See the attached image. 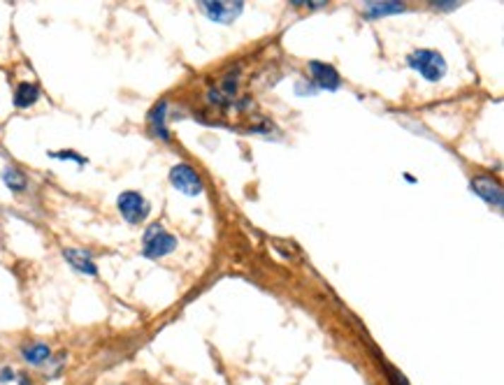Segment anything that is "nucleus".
Here are the masks:
<instances>
[{
    "mask_svg": "<svg viewBox=\"0 0 504 385\" xmlns=\"http://www.w3.org/2000/svg\"><path fill=\"white\" fill-rule=\"evenodd\" d=\"M0 177H3V184L10 188L12 193H23V191H26V177H23V172H19L16 167H5Z\"/></svg>",
    "mask_w": 504,
    "mask_h": 385,
    "instance_id": "nucleus-13",
    "label": "nucleus"
},
{
    "mask_svg": "<svg viewBox=\"0 0 504 385\" xmlns=\"http://www.w3.org/2000/svg\"><path fill=\"white\" fill-rule=\"evenodd\" d=\"M165 112H168V102H158L156 107L149 112V128L151 133L160 139H170L168 126H165Z\"/></svg>",
    "mask_w": 504,
    "mask_h": 385,
    "instance_id": "nucleus-12",
    "label": "nucleus"
},
{
    "mask_svg": "<svg viewBox=\"0 0 504 385\" xmlns=\"http://www.w3.org/2000/svg\"><path fill=\"white\" fill-rule=\"evenodd\" d=\"M170 184H172L177 191H182L184 195H191V198L205 191V184H202L200 174L191 165H186V162H177V165L170 170Z\"/></svg>",
    "mask_w": 504,
    "mask_h": 385,
    "instance_id": "nucleus-4",
    "label": "nucleus"
},
{
    "mask_svg": "<svg viewBox=\"0 0 504 385\" xmlns=\"http://www.w3.org/2000/svg\"><path fill=\"white\" fill-rule=\"evenodd\" d=\"M21 355H23V360H26L28 365L42 367V365L49 362V360H52V348H49L47 343H42V341H35V343H28V346H23Z\"/></svg>",
    "mask_w": 504,
    "mask_h": 385,
    "instance_id": "nucleus-9",
    "label": "nucleus"
},
{
    "mask_svg": "<svg viewBox=\"0 0 504 385\" xmlns=\"http://www.w3.org/2000/svg\"><path fill=\"white\" fill-rule=\"evenodd\" d=\"M175 249H177V237L170 235L160 223H153L149 230L144 232V249H142V253H144L146 258H151V260L165 258Z\"/></svg>",
    "mask_w": 504,
    "mask_h": 385,
    "instance_id": "nucleus-2",
    "label": "nucleus"
},
{
    "mask_svg": "<svg viewBox=\"0 0 504 385\" xmlns=\"http://www.w3.org/2000/svg\"><path fill=\"white\" fill-rule=\"evenodd\" d=\"M49 155H52V158H59V160H75L79 165H86V158H81V155H77L75 151H52Z\"/></svg>",
    "mask_w": 504,
    "mask_h": 385,
    "instance_id": "nucleus-14",
    "label": "nucleus"
},
{
    "mask_svg": "<svg viewBox=\"0 0 504 385\" xmlns=\"http://www.w3.org/2000/svg\"><path fill=\"white\" fill-rule=\"evenodd\" d=\"M63 258L70 262L72 269H77V272H81V274H88V276L98 274V267H95V262L91 258V253H86L81 249H65Z\"/></svg>",
    "mask_w": 504,
    "mask_h": 385,
    "instance_id": "nucleus-8",
    "label": "nucleus"
},
{
    "mask_svg": "<svg viewBox=\"0 0 504 385\" xmlns=\"http://www.w3.org/2000/svg\"><path fill=\"white\" fill-rule=\"evenodd\" d=\"M386 372H388V381H390V385H409L406 383V379L404 376L397 372V369H393V367H388L386 365Z\"/></svg>",
    "mask_w": 504,
    "mask_h": 385,
    "instance_id": "nucleus-15",
    "label": "nucleus"
},
{
    "mask_svg": "<svg viewBox=\"0 0 504 385\" xmlns=\"http://www.w3.org/2000/svg\"><path fill=\"white\" fill-rule=\"evenodd\" d=\"M117 207H119V214L124 216V220L130 225H140L142 220L149 216V202L137 191L121 193L117 200Z\"/></svg>",
    "mask_w": 504,
    "mask_h": 385,
    "instance_id": "nucleus-3",
    "label": "nucleus"
},
{
    "mask_svg": "<svg viewBox=\"0 0 504 385\" xmlns=\"http://www.w3.org/2000/svg\"><path fill=\"white\" fill-rule=\"evenodd\" d=\"M471 191H474L481 200H486L488 204H493L495 209H502L504 191L498 182H493V177H474L471 179Z\"/></svg>",
    "mask_w": 504,
    "mask_h": 385,
    "instance_id": "nucleus-6",
    "label": "nucleus"
},
{
    "mask_svg": "<svg viewBox=\"0 0 504 385\" xmlns=\"http://www.w3.org/2000/svg\"><path fill=\"white\" fill-rule=\"evenodd\" d=\"M365 12H368V16H372V19H379V16H386V14H397V12H404V3H400V0H370V3H365Z\"/></svg>",
    "mask_w": 504,
    "mask_h": 385,
    "instance_id": "nucleus-11",
    "label": "nucleus"
},
{
    "mask_svg": "<svg viewBox=\"0 0 504 385\" xmlns=\"http://www.w3.org/2000/svg\"><path fill=\"white\" fill-rule=\"evenodd\" d=\"M309 70H312V77L316 81V86L325 88V91H337L341 79L337 75V70L332 68L328 63H321V61H312L309 63Z\"/></svg>",
    "mask_w": 504,
    "mask_h": 385,
    "instance_id": "nucleus-7",
    "label": "nucleus"
},
{
    "mask_svg": "<svg viewBox=\"0 0 504 385\" xmlns=\"http://www.w3.org/2000/svg\"><path fill=\"white\" fill-rule=\"evenodd\" d=\"M430 5H433L435 10H455L460 3H455V0H433Z\"/></svg>",
    "mask_w": 504,
    "mask_h": 385,
    "instance_id": "nucleus-16",
    "label": "nucleus"
},
{
    "mask_svg": "<svg viewBox=\"0 0 504 385\" xmlns=\"http://www.w3.org/2000/svg\"><path fill=\"white\" fill-rule=\"evenodd\" d=\"M14 379H16V374L10 369V367H3V369H0V383H10Z\"/></svg>",
    "mask_w": 504,
    "mask_h": 385,
    "instance_id": "nucleus-17",
    "label": "nucleus"
},
{
    "mask_svg": "<svg viewBox=\"0 0 504 385\" xmlns=\"http://www.w3.org/2000/svg\"><path fill=\"white\" fill-rule=\"evenodd\" d=\"M200 7H202V12H205L211 21L223 23V26H225V23L235 21L242 14L244 3H240V0H238V3H223V0H214V3H211V0H202Z\"/></svg>",
    "mask_w": 504,
    "mask_h": 385,
    "instance_id": "nucleus-5",
    "label": "nucleus"
},
{
    "mask_svg": "<svg viewBox=\"0 0 504 385\" xmlns=\"http://www.w3.org/2000/svg\"><path fill=\"white\" fill-rule=\"evenodd\" d=\"M19 385H30V381L26 379V374H19Z\"/></svg>",
    "mask_w": 504,
    "mask_h": 385,
    "instance_id": "nucleus-18",
    "label": "nucleus"
},
{
    "mask_svg": "<svg viewBox=\"0 0 504 385\" xmlns=\"http://www.w3.org/2000/svg\"><path fill=\"white\" fill-rule=\"evenodd\" d=\"M40 100V88L33 84V81H21L14 91V105L19 109H28Z\"/></svg>",
    "mask_w": 504,
    "mask_h": 385,
    "instance_id": "nucleus-10",
    "label": "nucleus"
},
{
    "mask_svg": "<svg viewBox=\"0 0 504 385\" xmlns=\"http://www.w3.org/2000/svg\"><path fill=\"white\" fill-rule=\"evenodd\" d=\"M409 68L416 70L423 79L428 81H439L446 75V61L439 52H433V49H418L414 52L409 59Z\"/></svg>",
    "mask_w": 504,
    "mask_h": 385,
    "instance_id": "nucleus-1",
    "label": "nucleus"
}]
</instances>
